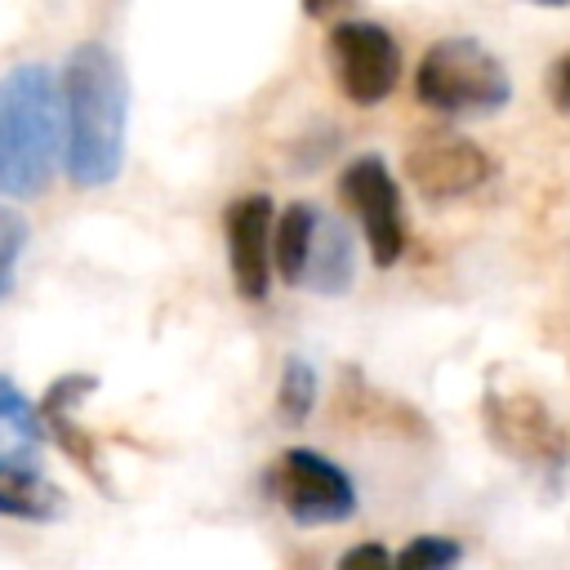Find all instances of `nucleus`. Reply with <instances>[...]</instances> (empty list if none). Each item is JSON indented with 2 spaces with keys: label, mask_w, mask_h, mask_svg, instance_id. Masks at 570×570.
<instances>
[{
  "label": "nucleus",
  "mask_w": 570,
  "mask_h": 570,
  "mask_svg": "<svg viewBox=\"0 0 570 570\" xmlns=\"http://www.w3.org/2000/svg\"><path fill=\"white\" fill-rule=\"evenodd\" d=\"M490 174H494V160L485 156V147L463 134H450V129L419 134L405 147V178L414 183V191L423 200H436V205L485 187Z\"/></svg>",
  "instance_id": "6e6552de"
},
{
  "label": "nucleus",
  "mask_w": 570,
  "mask_h": 570,
  "mask_svg": "<svg viewBox=\"0 0 570 570\" xmlns=\"http://www.w3.org/2000/svg\"><path fill=\"white\" fill-rule=\"evenodd\" d=\"M27 218L9 205H0V298L13 289V276H18V263H22V249H27Z\"/></svg>",
  "instance_id": "f3484780"
},
{
  "label": "nucleus",
  "mask_w": 570,
  "mask_h": 570,
  "mask_svg": "<svg viewBox=\"0 0 570 570\" xmlns=\"http://www.w3.org/2000/svg\"><path fill=\"white\" fill-rule=\"evenodd\" d=\"M343 0H303V13L307 18H321V13H330V9H338Z\"/></svg>",
  "instance_id": "aec40b11"
},
{
  "label": "nucleus",
  "mask_w": 570,
  "mask_h": 570,
  "mask_svg": "<svg viewBox=\"0 0 570 570\" xmlns=\"http://www.w3.org/2000/svg\"><path fill=\"white\" fill-rule=\"evenodd\" d=\"M325 49H330V71L347 102L379 107L383 98H392L401 80V45L387 27L370 18H343L330 27Z\"/></svg>",
  "instance_id": "423d86ee"
},
{
  "label": "nucleus",
  "mask_w": 570,
  "mask_h": 570,
  "mask_svg": "<svg viewBox=\"0 0 570 570\" xmlns=\"http://www.w3.org/2000/svg\"><path fill=\"white\" fill-rule=\"evenodd\" d=\"M521 4H534V9H570V0H521Z\"/></svg>",
  "instance_id": "412c9836"
},
{
  "label": "nucleus",
  "mask_w": 570,
  "mask_h": 570,
  "mask_svg": "<svg viewBox=\"0 0 570 570\" xmlns=\"http://www.w3.org/2000/svg\"><path fill=\"white\" fill-rule=\"evenodd\" d=\"M62 156V85L53 67L22 62L0 76V196H40Z\"/></svg>",
  "instance_id": "f03ea898"
},
{
  "label": "nucleus",
  "mask_w": 570,
  "mask_h": 570,
  "mask_svg": "<svg viewBox=\"0 0 570 570\" xmlns=\"http://www.w3.org/2000/svg\"><path fill=\"white\" fill-rule=\"evenodd\" d=\"M463 543L450 534H414L396 557L392 570H459Z\"/></svg>",
  "instance_id": "dca6fc26"
},
{
  "label": "nucleus",
  "mask_w": 570,
  "mask_h": 570,
  "mask_svg": "<svg viewBox=\"0 0 570 570\" xmlns=\"http://www.w3.org/2000/svg\"><path fill=\"white\" fill-rule=\"evenodd\" d=\"M338 570H392V552L383 543H356L338 557Z\"/></svg>",
  "instance_id": "a211bd4d"
},
{
  "label": "nucleus",
  "mask_w": 570,
  "mask_h": 570,
  "mask_svg": "<svg viewBox=\"0 0 570 570\" xmlns=\"http://www.w3.org/2000/svg\"><path fill=\"white\" fill-rule=\"evenodd\" d=\"M267 490L298 525H338L356 512V481L307 445H294L272 463Z\"/></svg>",
  "instance_id": "39448f33"
},
{
  "label": "nucleus",
  "mask_w": 570,
  "mask_h": 570,
  "mask_svg": "<svg viewBox=\"0 0 570 570\" xmlns=\"http://www.w3.org/2000/svg\"><path fill=\"white\" fill-rule=\"evenodd\" d=\"M62 165L76 187H107L125 165L129 85L120 58L85 40L62 67Z\"/></svg>",
  "instance_id": "f257e3e1"
},
{
  "label": "nucleus",
  "mask_w": 570,
  "mask_h": 570,
  "mask_svg": "<svg viewBox=\"0 0 570 570\" xmlns=\"http://www.w3.org/2000/svg\"><path fill=\"white\" fill-rule=\"evenodd\" d=\"M94 392V374H62L49 392H45V401H40V419H45V428L53 432V441L71 454V463L94 481V485H102L107 490V476L98 472V450H94V436L76 423V405L85 401Z\"/></svg>",
  "instance_id": "9d476101"
},
{
  "label": "nucleus",
  "mask_w": 570,
  "mask_h": 570,
  "mask_svg": "<svg viewBox=\"0 0 570 570\" xmlns=\"http://www.w3.org/2000/svg\"><path fill=\"white\" fill-rule=\"evenodd\" d=\"M481 419H485V436L499 454L539 472L548 485L561 481V472L570 463V441H566L561 423L552 419V410L534 392L490 387L485 401H481Z\"/></svg>",
  "instance_id": "20e7f679"
},
{
  "label": "nucleus",
  "mask_w": 570,
  "mask_h": 570,
  "mask_svg": "<svg viewBox=\"0 0 570 570\" xmlns=\"http://www.w3.org/2000/svg\"><path fill=\"white\" fill-rule=\"evenodd\" d=\"M316 205L307 200H294L276 214L272 223V272L285 281V285H298L303 276V258H307V240H312V227H316Z\"/></svg>",
  "instance_id": "4468645a"
},
{
  "label": "nucleus",
  "mask_w": 570,
  "mask_h": 570,
  "mask_svg": "<svg viewBox=\"0 0 570 570\" xmlns=\"http://www.w3.org/2000/svg\"><path fill=\"white\" fill-rule=\"evenodd\" d=\"M414 98L436 116H494L512 98L508 67L472 36L432 40L414 67Z\"/></svg>",
  "instance_id": "7ed1b4c3"
},
{
  "label": "nucleus",
  "mask_w": 570,
  "mask_h": 570,
  "mask_svg": "<svg viewBox=\"0 0 570 570\" xmlns=\"http://www.w3.org/2000/svg\"><path fill=\"white\" fill-rule=\"evenodd\" d=\"M40 445H45L40 405H31L22 387L0 374V468H36Z\"/></svg>",
  "instance_id": "f8f14e48"
},
{
  "label": "nucleus",
  "mask_w": 570,
  "mask_h": 570,
  "mask_svg": "<svg viewBox=\"0 0 570 570\" xmlns=\"http://www.w3.org/2000/svg\"><path fill=\"white\" fill-rule=\"evenodd\" d=\"M352 276H356V245H352L347 227L330 214H316L298 285L316 289V294H343L352 285Z\"/></svg>",
  "instance_id": "9b49d317"
},
{
  "label": "nucleus",
  "mask_w": 570,
  "mask_h": 570,
  "mask_svg": "<svg viewBox=\"0 0 570 570\" xmlns=\"http://www.w3.org/2000/svg\"><path fill=\"white\" fill-rule=\"evenodd\" d=\"M338 196H343L347 214L361 223L374 267H392L405 254V209H401V187H396L387 160L374 151L347 160L338 174Z\"/></svg>",
  "instance_id": "0eeeda50"
},
{
  "label": "nucleus",
  "mask_w": 570,
  "mask_h": 570,
  "mask_svg": "<svg viewBox=\"0 0 570 570\" xmlns=\"http://www.w3.org/2000/svg\"><path fill=\"white\" fill-rule=\"evenodd\" d=\"M543 89H548V98H552V107L561 111V116H570V49L548 67V76H543Z\"/></svg>",
  "instance_id": "6ab92c4d"
},
{
  "label": "nucleus",
  "mask_w": 570,
  "mask_h": 570,
  "mask_svg": "<svg viewBox=\"0 0 570 570\" xmlns=\"http://www.w3.org/2000/svg\"><path fill=\"white\" fill-rule=\"evenodd\" d=\"M272 196L249 191L236 196L223 214V232H227V263H232V281L236 294L245 303H263L272 289Z\"/></svg>",
  "instance_id": "1a4fd4ad"
},
{
  "label": "nucleus",
  "mask_w": 570,
  "mask_h": 570,
  "mask_svg": "<svg viewBox=\"0 0 570 570\" xmlns=\"http://www.w3.org/2000/svg\"><path fill=\"white\" fill-rule=\"evenodd\" d=\"M58 512H62V494L36 468H0V517L53 521Z\"/></svg>",
  "instance_id": "ddd939ff"
},
{
  "label": "nucleus",
  "mask_w": 570,
  "mask_h": 570,
  "mask_svg": "<svg viewBox=\"0 0 570 570\" xmlns=\"http://www.w3.org/2000/svg\"><path fill=\"white\" fill-rule=\"evenodd\" d=\"M316 392H321V379H316L312 361L285 356V365H281V387H276V414H281V423L303 428V423L312 419V410H316Z\"/></svg>",
  "instance_id": "2eb2a0df"
}]
</instances>
